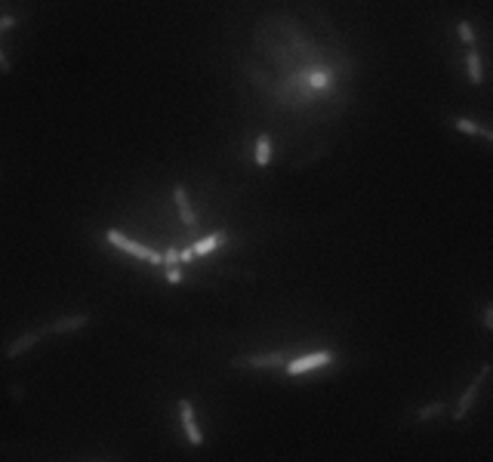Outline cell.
<instances>
[{
    "instance_id": "44dd1931",
    "label": "cell",
    "mask_w": 493,
    "mask_h": 462,
    "mask_svg": "<svg viewBox=\"0 0 493 462\" xmlns=\"http://www.w3.org/2000/svg\"><path fill=\"white\" fill-rule=\"evenodd\" d=\"M484 139H487V142H493V130H487V133H484Z\"/></svg>"
},
{
    "instance_id": "8992f818",
    "label": "cell",
    "mask_w": 493,
    "mask_h": 462,
    "mask_svg": "<svg viewBox=\"0 0 493 462\" xmlns=\"http://www.w3.org/2000/svg\"><path fill=\"white\" fill-rule=\"evenodd\" d=\"M90 327V314L87 312H77V314H62V318L50 321L43 330V336H68V333H81V330Z\"/></svg>"
},
{
    "instance_id": "9a60e30c",
    "label": "cell",
    "mask_w": 493,
    "mask_h": 462,
    "mask_svg": "<svg viewBox=\"0 0 493 462\" xmlns=\"http://www.w3.org/2000/svg\"><path fill=\"white\" fill-rule=\"evenodd\" d=\"M481 323H484V330H487V333H493V299H487V302H484Z\"/></svg>"
},
{
    "instance_id": "ac0fdd59",
    "label": "cell",
    "mask_w": 493,
    "mask_h": 462,
    "mask_svg": "<svg viewBox=\"0 0 493 462\" xmlns=\"http://www.w3.org/2000/svg\"><path fill=\"white\" fill-rule=\"evenodd\" d=\"M15 22H19L15 15H0V34H4V31H10V28L15 25Z\"/></svg>"
},
{
    "instance_id": "2e32d148",
    "label": "cell",
    "mask_w": 493,
    "mask_h": 462,
    "mask_svg": "<svg viewBox=\"0 0 493 462\" xmlns=\"http://www.w3.org/2000/svg\"><path fill=\"white\" fill-rule=\"evenodd\" d=\"M164 265H167V268H179V250H176V246L164 253Z\"/></svg>"
},
{
    "instance_id": "52a82bcc",
    "label": "cell",
    "mask_w": 493,
    "mask_h": 462,
    "mask_svg": "<svg viewBox=\"0 0 493 462\" xmlns=\"http://www.w3.org/2000/svg\"><path fill=\"white\" fill-rule=\"evenodd\" d=\"M173 204H176V210H179L182 225L197 228V213H195V206H191V197H188V188H185V185H176L173 188Z\"/></svg>"
},
{
    "instance_id": "6da1fadb",
    "label": "cell",
    "mask_w": 493,
    "mask_h": 462,
    "mask_svg": "<svg viewBox=\"0 0 493 462\" xmlns=\"http://www.w3.org/2000/svg\"><path fill=\"white\" fill-rule=\"evenodd\" d=\"M490 373H493V364L490 360H484L481 367H478V373H475V379L466 385V391L459 395V400H457V407L450 410V419L453 422H462L468 413H472V407L478 404V398H481V388H484V382L490 379Z\"/></svg>"
},
{
    "instance_id": "5b68a950",
    "label": "cell",
    "mask_w": 493,
    "mask_h": 462,
    "mask_svg": "<svg viewBox=\"0 0 493 462\" xmlns=\"http://www.w3.org/2000/svg\"><path fill=\"white\" fill-rule=\"evenodd\" d=\"M287 360H290L287 351H268V354H241L231 364L241 370H277V367H287Z\"/></svg>"
},
{
    "instance_id": "30bf717a",
    "label": "cell",
    "mask_w": 493,
    "mask_h": 462,
    "mask_svg": "<svg viewBox=\"0 0 493 462\" xmlns=\"http://www.w3.org/2000/svg\"><path fill=\"white\" fill-rule=\"evenodd\" d=\"M466 74H468V83H472V87H481L484 83V56H481V50H466Z\"/></svg>"
},
{
    "instance_id": "8fae6325",
    "label": "cell",
    "mask_w": 493,
    "mask_h": 462,
    "mask_svg": "<svg viewBox=\"0 0 493 462\" xmlns=\"http://www.w3.org/2000/svg\"><path fill=\"white\" fill-rule=\"evenodd\" d=\"M272 136L268 133H262L259 139H256V148H253V164L256 167H268L272 164Z\"/></svg>"
},
{
    "instance_id": "9c48e42d",
    "label": "cell",
    "mask_w": 493,
    "mask_h": 462,
    "mask_svg": "<svg viewBox=\"0 0 493 462\" xmlns=\"http://www.w3.org/2000/svg\"><path fill=\"white\" fill-rule=\"evenodd\" d=\"M41 339H43V330H28V333L15 336L13 342H6V358H22V354L34 349Z\"/></svg>"
},
{
    "instance_id": "e0dca14e",
    "label": "cell",
    "mask_w": 493,
    "mask_h": 462,
    "mask_svg": "<svg viewBox=\"0 0 493 462\" xmlns=\"http://www.w3.org/2000/svg\"><path fill=\"white\" fill-rule=\"evenodd\" d=\"M167 284H182V268H167Z\"/></svg>"
},
{
    "instance_id": "277c9868",
    "label": "cell",
    "mask_w": 493,
    "mask_h": 462,
    "mask_svg": "<svg viewBox=\"0 0 493 462\" xmlns=\"http://www.w3.org/2000/svg\"><path fill=\"white\" fill-rule=\"evenodd\" d=\"M179 426H182V435L185 441L191 447H204V431H200V422H197V413H195V404L188 398H179Z\"/></svg>"
},
{
    "instance_id": "3957f363",
    "label": "cell",
    "mask_w": 493,
    "mask_h": 462,
    "mask_svg": "<svg viewBox=\"0 0 493 462\" xmlns=\"http://www.w3.org/2000/svg\"><path fill=\"white\" fill-rule=\"evenodd\" d=\"M336 360V351L333 349H318V351H308V354H299V358H290L287 360V376H303V373H312L318 367H327Z\"/></svg>"
},
{
    "instance_id": "ffe728a7",
    "label": "cell",
    "mask_w": 493,
    "mask_h": 462,
    "mask_svg": "<svg viewBox=\"0 0 493 462\" xmlns=\"http://www.w3.org/2000/svg\"><path fill=\"white\" fill-rule=\"evenodd\" d=\"M0 71H4V74H10V71H13V62L6 59V52H4V50H0Z\"/></svg>"
},
{
    "instance_id": "4fadbf2b",
    "label": "cell",
    "mask_w": 493,
    "mask_h": 462,
    "mask_svg": "<svg viewBox=\"0 0 493 462\" xmlns=\"http://www.w3.org/2000/svg\"><path fill=\"white\" fill-rule=\"evenodd\" d=\"M444 413V404L441 400H431V404H422L419 410L413 413V422H429V419H435V416H441Z\"/></svg>"
},
{
    "instance_id": "7a4b0ae2",
    "label": "cell",
    "mask_w": 493,
    "mask_h": 462,
    "mask_svg": "<svg viewBox=\"0 0 493 462\" xmlns=\"http://www.w3.org/2000/svg\"><path fill=\"white\" fill-rule=\"evenodd\" d=\"M105 241L111 244V246H118L120 253H127V256L139 259V262H148V265H164V253H154L151 246L133 241V237L123 234V231H118V228H105Z\"/></svg>"
},
{
    "instance_id": "7c38bea8",
    "label": "cell",
    "mask_w": 493,
    "mask_h": 462,
    "mask_svg": "<svg viewBox=\"0 0 493 462\" xmlns=\"http://www.w3.org/2000/svg\"><path fill=\"white\" fill-rule=\"evenodd\" d=\"M450 127L457 130V133H462V136H484V133H487V127H481V123L472 120V118H453Z\"/></svg>"
},
{
    "instance_id": "5bb4252c",
    "label": "cell",
    "mask_w": 493,
    "mask_h": 462,
    "mask_svg": "<svg viewBox=\"0 0 493 462\" xmlns=\"http://www.w3.org/2000/svg\"><path fill=\"white\" fill-rule=\"evenodd\" d=\"M457 34H459V41L468 46V50H475V43H478V34H475V25L468 19H459L457 22Z\"/></svg>"
},
{
    "instance_id": "d6986e66",
    "label": "cell",
    "mask_w": 493,
    "mask_h": 462,
    "mask_svg": "<svg viewBox=\"0 0 493 462\" xmlns=\"http://www.w3.org/2000/svg\"><path fill=\"white\" fill-rule=\"evenodd\" d=\"M188 262H195V253H191V246H185L179 250V265H188Z\"/></svg>"
},
{
    "instance_id": "ba28073f",
    "label": "cell",
    "mask_w": 493,
    "mask_h": 462,
    "mask_svg": "<svg viewBox=\"0 0 493 462\" xmlns=\"http://www.w3.org/2000/svg\"><path fill=\"white\" fill-rule=\"evenodd\" d=\"M225 241H228V231L219 228V231H213V234H204L200 241L191 244V253H195V259H204V256H210V253L219 250Z\"/></svg>"
}]
</instances>
